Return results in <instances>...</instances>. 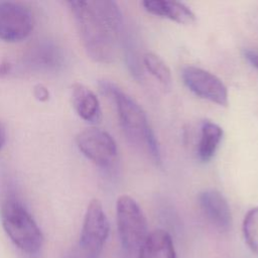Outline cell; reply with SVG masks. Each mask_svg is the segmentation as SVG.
I'll use <instances>...</instances> for the list:
<instances>
[{
    "label": "cell",
    "instance_id": "10",
    "mask_svg": "<svg viewBox=\"0 0 258 258\" xmlns=\"http://www.w3.org/2000/svg\"><path fill=\"white\" fill-rule=\"evenodd\" d=\"M72 103L77 114L91 124H97L102 118L100 102L96 94L83 84L72 86Z\"/></svg>",
    "mask_w": 258,
    "mask_h": 258
},
{
    "label": "cell",
    "instance_id": "17",
    "mask_svg": "<svg viewBox=\"0 0 258 258\" xmlns=\"http://www.w3.org/2000/svg\"><path fill=\"white\" fill-rule=\"evenodd\" d=\"M34 96L35 98L38 100V101H41V102H44L48 99V91L47 89L42 86V85H36L34 87Z\"/></svg>",
    "mask_w": 258,
    "mask_h": 258
},
{
    "label": "cell",
    "instance_id": "7",
    "mask_svg": "<svg viewBox=\"0 0 258 258\" xmlns=\"http://www.w3.org/2000/svg\"><path fill=\"white\" fill-rule=\"evenodd\" d=\"M181 78L184 85L198 97L219 106L228 105L229 95L226 85L211 72L199 67L187 66L182 69Z\"/></svg>",
    "mask_w": 258,
    "mask_h": 258
},
{
    "label": "cell",
    "instance_id": "15",
    "mask_svg": "<svg viewBox=\"0 0 258 258\" xmlns=\"http://www.w3.org/2000/svg\"><path fill=\"white\" fill-rule=\"evenodd\" d=\"M145 69L166 89L171 87V72L165 61L154 52H145L142 57Z\"/></svg>",
    "mask_w": 258,
    "mask_h": 258
},
{
    "label": "cell",
    "instance_id": "9",
    "mask_svg": "<svg viewBox=\"0 0 258 258\" xmlns=\"http://www.w3.org/2000/svg\"><path fill=\"white\" fill-rule=\"evenodd\" d=\"M200 207L207 220L219 231L227 232L232 226V214L226 198L217 189L208 188L199 195Z\"/></svg>",
    "mask_w": 258,
    "mask_h": 258
},
{
    "label": "cell",
    "instance_id": "14",
    "mask_svg": "<svg viewBox=\"0 0 258 258\" xmlns=\"http://www.w3.org/2000/svg\"><path fill=\"white\" fill-rule=\"evenodd\" d=\"M61 61V53L59 49L50 44L42 43L31 49L28 54V66L36 70H55Z\"/></svg>",
    "mask_w": 258,
    "mask_h": 258
},
{
    "label": "cell",
    "instance_id": "11",
    "mask_svg": "<svg viewBox=\"0 0 258 258\" xmlns=\"http://www.w3.org/2000/svg\"><path fill=\"white\" fill-rule=\"evenodd\" d=\"M144 9L156 16L167 18L179 24H191L196 21V15L182 2L168 0H145L142 2Z\"/></svg>",
    "mask_w": 258,
    "mask_h": 258
},
{
    "label": "cell",
    "instance_id": "19",
    "mask_svg": "<svg viewBox=\"0 0 258 258\" xmlns=\"http://www.w3.org/2000/svg\"><path fill=\"white\" fill-rule=\"evenodd\" d=\"M5 138H6V134H5V129L2 125V123L0 122V151L5 143Z\"/></svg>",
    "mask_w": 258,
    "mask_h": 258
},
{
    "label": "cell",
    "instance_id": "3",
    "mask_svg": "<svg viewBox=\"0 0 258 258\" xmlns=\"http://www.w3.org/2000/svg\"><path fill=\"white\" fill-rule=\"evenodd\" d=\"M0 217L5 233L18 249L34 254L41 248L42 233L34 219L17 199L7 197L3 200Z\"/></svg>",
    "mask_w": 258,
    "mask_h": 258
},
{
    "label": "cell",
    "instance_id": "12",
    "mask_svg": "<svg viewBox=\"0 0 258 258\" xmlns=\"http://www.w3.org/2000/svg\"><path fill=\"white\" fill-rule=\"evenodd\" d=\"M138 258H176L170 235L161 229L148 234Z\"/></svg>",
    "mask_w": 258,
    "mask_h": 258
},
{
    "label": "cell",
    "instance_id": "13",
    "mask_svg": "<svg viewBox=\"0 0 258 258\" xmlns=\"http://www.w3.org/2000/svg\"><path fill=\"white\" fill-rule=\"evenodd\" d=\"M223 129L216 123L205 121L201 127V137L198 145V155L201 161H210L222 141Z\"/></svg>",
    "mask_w": 258,
    "mask_h": 258
},
{
    "label": "cell",
    "instance_id": "2",
    "mask_svg": "<svg viewBox=\"0 0 258 258\" xmlns=\"http://www.w3.org/2000/svg\"><path fill=\"white\" fill-rule=\"evenodd\" d=\"M100 89L104 94L111 96L115 102L119 122L127 139L135 145L142 146L155 162L160 163L159 144L141 106L110 82L102 81Z\"/></svg>",
    "mask_w": 258,
    "mask_h": 258
},
{
    "label": "cell",
    "instance_id": "5",
    "mask_svg": "<svg viewBox=\"0 0 258 258\" xmlns=\"http://www.w3.org/2000/svg\"><path fill=\"white\" fill-rule=\"evenodd\" d=\"M116 219L122 246L128 252L139 251L148 236L146 218L137 202L122 195L116 203Z\"/></svg>",
    "mask_w": 258,
    "mask_h": 258
},
{
    "label": "cell",
    "instance_id": "1",
    "mask_svg": "<svg viewBox=\"0 0 258 258\" xmlns=\"http://www.w3.org/2000/svg\"><path fill=\"white\" fill-rule=\"evenodd\" d=\"M69 5L89 57L99 63L115 61L123 31L118 4L112 0H75Z\"/></svg>",
    "mask_w": 258,
    "mask_h": 258
},
{
    "label": "cell",
    "instance_id": "18",
    "mask_svg": "<svg viewBox=\"0 0 258 258\" xmlns=\"http://www.w3.org/2000/svg\"><path fill=\"white\" fill-rule=\"evenodd\" d=\"M244 55L246 57V59L258 70V53L251 51V50H245Z\"/></svg>",
    "mask_w": 258,
    "mask_h": 258
},
{
    "label": "cell",
    "instance_id": "20",
    "mask_svg": "<svg viewBox=\"0 0 258 258\" xmlns=\"http://www.w3.org/2000/svg\"><path fill=\"white\" fill-rule=\"evenodd\" d=\"M8 66H9V63H1L0 64V76H2V74L8 73Z\"/></svg>",
    "mask_w": 258,
    "mask_h": 258
},
{
    "label": "cell",
    "instance_id": "8",
    "mask_svg": "<svg viewBox=\"0 0 258 258\" xmlns=\"http://www.w3.org/2000/svg\"><path fill=\"white\" fill-rule=\"evenodd\" d=\"M33 29V17L28 8L18 2H0V39L17 42L25 39Z\"/></svg>",
    "mask_w": 258,
    "mask_h": 258
},
{
    "label": "cell",
    "instance_id": "16",
    "mask_svg": "<svg viewBox=\"0 0 258 258\" xmlns=\"http://www.w3.org/2000/svg\"><path fill=\"white\" fill-rule=\"evenodd\" d=\"M242 229L246 244L258 255V207L251 209L245 215Z\"/></svg>",
    "mask_w": 258,
    "mask_h": 258
},
{
    "label": "cell",
    "instance_id": "6",
    "mask_svg": "<svg viewBox=\"0 0 258 258\" xmlns=\"http://www.w3.org/2000/svg\"><path fill=\"white\" fill-rule=\"evenodd\" d=\"M79 150L100 167L111 166L117 157V144L106 131L97 127L86 128L76 136Z\"/></svg>",
    "mask_w": 258,
    "mask_h": 258
},
{
    "label": "cell",
    "instance_id": "4",
    "mask_svg": "<svg viewBox=\"0 0 258 258\" xmlns=\"http://www.w3.org/2000/svg\"><path fill=\"white\" fill-rule=\"evenodd\" d=\"M109 231L110 225L102 203L93 199L86 210L79 242L67 252L64 258H100Z\"/></svg>",
    "mask_w": 258,
    "mask_h": 258
}]
</instances>
